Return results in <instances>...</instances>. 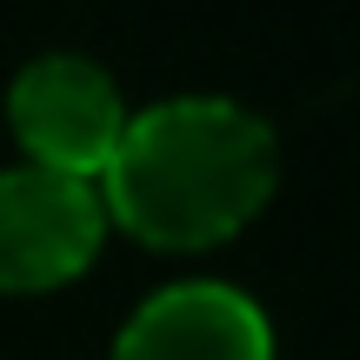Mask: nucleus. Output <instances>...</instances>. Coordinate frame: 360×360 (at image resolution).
<instances>
[{
    "label": "nucleus",
    "mask_w": 360,
    "mask_h": 360,
    "mask_svg": "<svg viewBox=\"0 0 360 360\" xmlns=\"http://www.w3.org/2000/svg\"><path fill=\"white\" fill-rule=\"evenodd\" d=\"M281 141L260 114L220 94H180L127 114L114 160L101 167L107 227L160 254L220 247L274 200Z\"/></svg>",
    "instance_id": "1"
},
{
    "label": "nucleus",
    "mask_w": 360,
    "mask_h": 360,
    "mask_svg": "<svg viewBox=\"0 0 360 360\" xmlns=\"http://www.w3.org/2000/svg\"><path fill=\"white\" fill-rule=\"evenodd\" d=\"M107 240V207L94 180L53 167L0 174V294H47L94 267Z\"/></svg>",
    "instance_id": "2"
},
{
    "label": "nucleus",
    "mask_w": 360,
    "mask_h": 360,
    "mask_svg": "<svg viewBox=\"0 0 360 360\" xmlns=\"http://www.w3.org/2000/svg\"><path fill=\"white\" fill-rule=\"evenodd\" d=\"M7 127L34 167L101 180V167L120 147V127H127V101L107 80V67L80 60V53H47V60L13 74Z\"/></svg>",
    "instance_id": "3"
},
{
    "label": "nucleus",
    "mask_w": 360,
    "mask_h": 360,
    "mask_svg": "<svg viewBox=\"0 0 360 360\" xmlns=\"http://www.w3.org/2000/svg\"><path fill=\"white\" fill-rule=\"evenodd\" d=\"M114 360H274V327L227 281H174L120 327Z\"/></svg>",
    "instance_id": "4"
}]
</instances>
